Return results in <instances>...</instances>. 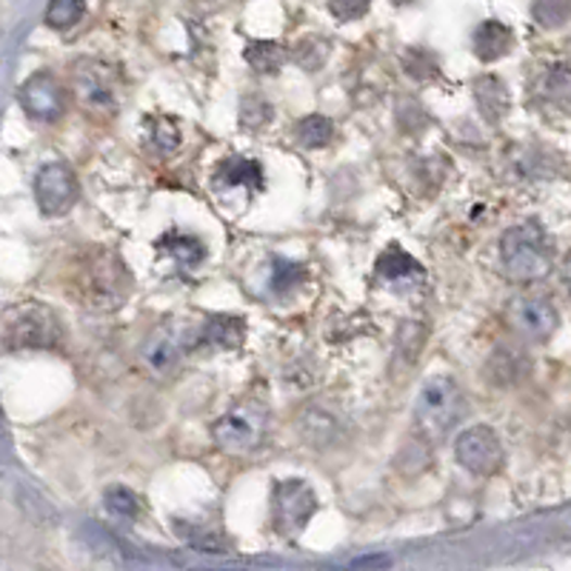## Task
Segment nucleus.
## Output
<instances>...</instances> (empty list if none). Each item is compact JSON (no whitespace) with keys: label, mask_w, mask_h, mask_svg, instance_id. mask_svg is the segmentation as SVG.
Wrapping results in <instances>:
<instances>
[{"label":"nucleus","mask_w":571,"mask_h":571,"mask_svg":"<svg viewBox=\"0 0 571 571\" xmlns=\"http://www.w3.org/2000/svg\"><path fill=\"white\" fill-rule=\"evenodd\" d=\"M466 415L464 392L448 375H432L420 386L415 403V429L429 443L443 441Z\"/></svg>","instance_id":"3"},{"label":"nucleus","mask_w":571,"mask_h":571,"mask_svg":"<svg viewBox=\"0 0 571 571\" xmlns=\"http://www.w3.org/2000/svg\"><path fill=\"white\" fill-rule=\"evenodd\" d=\"M375 271H378V278L383 280V283H403V280L423 278V266L397 246H392L386 255L380 257L378 269Z\"/></svg>","instance_id":"16"},{"label":"nucleus","mask_w":571,"mask_h":571,"mask_svg":"<svg viewBox=\"0 0 571 571\" xmlns=\"http://www.w3.org/2000/svg\"><path fill=\"white\" fill-rule=\"evenodd\" d=\"M84 537H86V543L98 551V557H103V560H109V563L126 566V563H138L140 560V555L129 546V543L120 541L117 534H112L109 529H103V525L89 523L84 529Z\"/></svg>","instance_id":"14"},{"label":"nucleus","mask_w":571,"mask_h":571,"mask_svg":"<svg viewBox=\"0 0 571 571\" xmlns=\"http://www.w3.org/2000/svg\"><path fill=\"white\" fill-rule=\"evenodd\" d=\"M86 12V0H49L47 7V26L63 31L80 24Z\"/></svg>","instance_id":"23"},{"label":"nucleus","mask_w":571,"mask_h":571,"mask_svg":"<svg viewBox=\"0 0 571 571\" xmlns=\"http://www.w3.org/2000/svg\"><path fill=\"white\" fill-rule=\"evenodd\" d=\"M9 348H58L63 343V323L52 309L29 303L7 320Z\"/></svg>","instance_id":"6"},{"label":"nucleus","mask_w":571,"mask_h":571,"mask_svg":"<svg viewBox=\"0 0 571 571\" xmlns=\"http://www.w3.org/2000/svg\"><path fill=\"white\" fill-rule=\"evenodd\" d=\"M294 140L306 149H323L334 140V124L323 115H306L294 126Z\"/></svg>","instance_id":"19"},{"label":"nucleus","mask_w":571,"mask_h":571,"mask_svg":"<svg viewBox=\"0 0 571 571\" xmlns=\"http://www.w3.org/2000/svg\"><path fill=\"white\" fill-rule=\"evenodd\" d=\"M194 3H203V7H217V3H224V0H194Z\"/></svg>","instance_id":"36"},{"label":"nucleus","mask_w":571,"mask_h":571,"mask_svg":"<svg viewBox=\"0 0 571 571\" xmlns=\"http://www.w3.org/2000/svg\"><path fill=\"white\" fill-rule=\"evenodd\" d=\"M392 566V557L389 555H360L355 560H346V563L332 566V571H380Z\"/></svg>","instance_id":"31"},{"label":"nucleus","mask_w":571,"mask_h":571,"mask_svg":"<svg viewBox=\"0 0 571 571\" xmlns=\"http://www.w3.org/2000/svg\"><path fill=\"white\" fill-rule=\"evenodd\" d=\"M192 571H249V569H232V566H224V569H192Z\"/></svg>","instance_id":"35"},{"label":"nucleus","mask_w":571,"mask_h":571,"mask_svg":"<svg viewBox=\"0 0 571 571\" xmlns=\"http://www.w3.org/2000/svg\"><path fill=\"white\" fill-rule=\"evenodd\" d=\"M503 271L515 283H537L555 269V249L537 224L511 226L500 240Z\"/></svg>","instance_id":"2"},{"label":"nucleus","mask_w":571,"mask_h":571,"mask_svg":"<svg viewBox=\"0 0 571 571\" xmlns=\"http://www.w3.org/2000/svg\"><path fill=\"white\" fill-rule=\"evenodd\" d=\"M471 89H474V101H478L480 115L486 117V124H500L503 115L509 112V92L503 80L494 75H480Z\"/></svg>","instance_id":"13"},{"label":"nucleus","mask_w":571,"mask_h":571,"mask_svg":"<svg viewBox=\"0 0 571 571\" xmlns=\"http://www.w3.org/2000/svg\"><path fill=\"white\" fill-rule=\"evenodd\" d=\"M271 115H275V109L266 98L261 94H246L243 101H240V126H246V129H263V126L271 124Z\"/></svg>","instance_id":"26"},{"label":"nucleus","mask_w":571,"mask_h":571,"mask_svg":"<svg viewBox=\"0 0 571 571\" xmlns=\"http://www.w3.org/2000/svg\"><path fill=\"white\" fill-rule=\"evenodd\" d=\"M246 340V323L232 315H212L203 326L201 343L215 348H240Z\"/></svg>","instance_id":"15"},{"label":"nucleus","mask_w":571,"mask_h":571,"mask_svg":"<svg viewBox=\"0 0 571 571\" xmlns=\"http://www.w3.org/2000/svg\"><path fill=\"white\" fill-rule=\"evenodd\" d=\"M301 432L309 443H332L338 437V417L320 409H306L301 417Z\"/></svg>","instance_id":"21"},{"label":"nucleus","mask_w":571,"mask_h":571,"mask_svg":"<svg viewBox=\"0 0 571 571\" xmlns=\"http://www.w3.org/2000/svg\"><path fill=\"white\" fill-rule=\"evenodd\" d=\"M78 178L66 163H47L35 178V201L47 217L66 215L78 203Z\"/></svg>","instance_id":"9"},{"label":"nucleus","mask_w":571,"mask_h":571,"mask_svg":"<svg viewBox=\"0 0 571 571\" xmlns=\"http://www.w3.org/2000/svg\"><path fill=\"white\" fill-rule=\"evenodd\" d=\"M294 278H303L301 266H294V263H283L278 261V275H275V289H286V286H292Z\"/></svg>","instance_id":"33"},{"label":"nucleus","mask_w":571,"mask_h":571,"mask_svg":"<svg viewBox=\"0 0 571 571\" xmlns=\"http://www.w3.org/2000/svg\"><path fill=\"white\" fill-rule=\"evenodd\" d=\"M532 17L543 29H560L571 21V0H534Z\"/></svg>","instance_id":"24"},{"label":"nucleus","mask_w":571,"mask_h":571,"mask_svg":"<svg viewBox=\"0 0 571 571\" xmlns=\"http://www.w3.org/2000/svg\"><path fill=\"white\" fill-rule=\"evenodd\" d=\"M292 61L306 72H317L329 61V43L323 38H303L297 47L292 49Z\"/></svg>","instance_id":"25"},{"label":"nucleus","mask_w":571,"mask_h":571,"mask_svg":"<svg viewBox=\"0 0 571 571\" xmlns=\"http://www.w3.org/2000/svg\"><path fill=\"white\" fill-rule=\"evenodd\" d=\"M103 503H106V509L112 511L115 518H124V520H138L140 518L138 494L129 492L126 486L106 488V494H103Z\"/></svg>","instance_id":"28"},{"label":"nucleus","mask_w":571,"mask_h":571,"mask_svg":"<svg viewBox=\"0 0 571 571\" xmlns=\"http://www.w3.org/2000/svg\"><path fill=\"white\" fill-rule=\"evenodd\" d=\"M155 143H157V147L166 149V152H172V149H178L180 147L178 126L169 124V120H155Z\"/></svg>","instance_id":"32"},{"label":"nucleus","mask_w":571,"mask_h":571,"mask_svg":"<svg viewBox=\"0 0 571 571\" xmlns=\"http://www.w3.org/2000/svg\"><path fill=\"white\" fill-rule=\"evenodd\" d=\"M69 283L80 306L98 312L117 309L131 292L129 269L120 263V257L106 249H98L92 255H80Z\"/></svg>","instance_id":"1"},{"label":"nucleus","mask_w":571,"mask_h":571,"mask_svg":"<svg viewBox=\"0 0 571 571\" xmlns=\"http://www.w3.org/2000/svg\"><path fill=\"white\" fill-rule=\"evenodd\" d=\"M266 432H269V409L257 401H246L238 403L212 426V441L229 455H249L261 448Z\"/></svg>","instance_id":"4"},{"label":"nucleus","mask_w":571,"mask_h":571,"mask_svg":"<svg viewBox=\"0 0 571 571\" xmlns=\"http://www.w3.org/2000/svg\"><path fill=\"white\" fill-rule=\"evenodd\" d=\"M21 106H24L26 115L31 120H43V124H52L58 117L66 112V92L63 86L58 84V78H52L49 72H40V75H31L24 86H21Z\"/></svg>","instance_id":"11"},{"label":"nucleus","mask_w":571,"mask_h":571,"mask_svg":"<svg viewBox=\"0 0 571 571\" xmlns=\"http://www.w3.org/2000/svg\"><path fill=\"white\" fill-rule=\"evenodd\" d=\"M506 320L518 334L529 340H546L557 332L560 326V315L551 306V301L537 297V294H523L515 297L506 309Z\"/></svg>","instance_id":"10"},{"label":"nucleus","mask_w":571,"mask_h":571,"mask_svg":"<svg viewBox=\"0 0 571 571\" xmlns=\"http://www.w3.org/2000/svg\"><path fill=\"white\" fill-rule=\"evenodd\" d=\"M75 98L94 117H112L117 112V92L106 66L94 61H80L72 72Z\"/></svg>","instance_id":"8"},{"label":"nucleus","mask_w":571,"mask_h":571,"mask_svg":"<svg viewBox=\"0 0 571 571\" xmlns=\"http://www.w3.org/2000/svg\"><path fill=\"white\" fill-rule=\"evenodd\" d=\"M403 69L409 72L415 80H432L437 75V61L426 49H409V52L403 54Z\"/></svg>","instance_id":"29"},{"label":"nucleus","mask_w":571,"mask_h":571,"mask_svg":"<svg viewBox=\"0 0 571 571\" xmlns=\"http://www.w3.org/2000/svg\"><path fill=\"white\" fill-rule=\"evenodd\" d=\"M178 334L169 332V329H161L157 334L147 340V346H143V360H147L149 369L166 371L172 364H175V357H178Z\"/></svg>","instance_id":"18"},{"label":"nucleus","mask_w":571,"mask_h":571,"mask_svg":"<svg viewBox=\"0 0 571 571\" xmlns=\"http://www.w3.org/2000/svg\"><path fill=\"white\" fill-rule=\"evenodd\" d=\"M371 0H329V12L338 17L340 24H348V21H357L369 12Z\"/></svg>","instance_id":"30"},{"label":"nucleus","mask_w":571,"mask_h":571,"mask_svg":"<svg viewBox=\"0 0 571 571\" xmlns=\"http://www.w3.org/2000/svg\"><path fill=\"white\" fill-rule=\"evenodd\" d=\"M511 47H515V35L500 21H486V24H480L474 29V35H471V49H474V54L483 63L500 61V58H506L511 52Z\"/></svg>","instance_id":"12"},{"label":"nucleus","mask_w":571,"mask_h":571,"mask_svg":"<svg viewBox=\"0 0 571 571\" xmlns=\"http://www.w3.org/2000/svg\"><path fill=\"white\" fill-rule=\"evenodd\" d=\"M217 180L229 186H252V189H261L263 186L261 163L243 161V157L226 161L220 163V169H217Z\"/></svg>","instance_id":"22"},{"label":"nucleus","mask_w":571,"mask_h":571,"mask_svg":"<svg viewBox=\"0 0 571 571\" xmlns=\"http://www.w3.org/2000/svg\"><path fill=\"white\" fill-rule=\"evenodd\" d=\"M563 278H566V286H569V294H571V255L566 257V266H563Z\"/></svg>","instance_id":"34"},{"label":"nucleus","mask_w":571,"mask_h":571,"mask_svg":"<svg viewBox=\"0 0 571 571\" xmlns=\"http://www.w3.org/2000/svg\"><path fill=\"white\" fill-rule=\"evenodd\" d=\"M317 511L315 488L306 480H280L271 492V523L283 537H297Z\"/></svg>","instance_id":"5"},{"label":"nucleus","mask_w":571,"mask_h":571,"mask_svg":"<svg viewBox=\"0 0 571 571\" xmlns=\"http://www.w3.org/2000/svg\"><path fill=\"white\" fill-rule=\"evenodd\" d=\"M541 92L546 101L551 103H569L571 101V69L569 66H551L543 75Z\"/></svg>","instance_id":"27"},{"label":"nucleus","mask_w":571,"mask_h":571,"mask_svg":"<svg viewBox=\"0 0 571 571\" xmlns=\"http://www.w3.org/2000/svg\"><path fill=\"white\" fill-rule=\"evenodd\" d=\"M157 249H163V252H166L172 261H178L180 266H198V263H203V257H206V249H203L201 240L178 232H172L157 240Z\"/></svg>","instance_id":"20"},{"label":"nucleus","mask_w":571,"mask_h":571,"mask_svg":"<svg viewBox=\"0 0 571 571\" xmlns=\"http://www.w3.org/2000/svg\"><path fill=\"white\" fill-rule=\"evenodd\" d=\"M243 58L257 75H278L283 69V63L289 61V52L280 47L278 40H252Z\"/></svg>","instance_id":"17"},{"label":"nucleus","mask_w":571,"mask_h":571,"mask_svg":"<svg viewBox=\"0 0 571 571\" xmlns=\"http://www.w3.org/2000/svg\"><path fill=\"white\" fill-rule=\"evenodd\" d=\"M455 457L466 471L480 474V478H492L506 464V452H503L500 437L488 426H471V429H466L455 443Z\"/></svg>","instance_id":"7"}]
</instances>
